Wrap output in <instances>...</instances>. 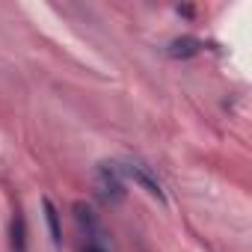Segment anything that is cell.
Returning a JSON list of instances; mask_svg holds the SVG:
<instances>
[{
    "label": "cell",
    "mask_w": 252,
    "mask_h": 252,
    "mask_svg": "<svg viewBox=\"0 0 252 252\" xmlns=\"http://www.w3.org/2000/svg\"><path fill=\"white\" fill-rule=\"evenodd\" d=\"M95 193L104 205H116L125 199V181H122V166L119 163H98L95 166Z\"/></svg>",
    "instance_id": "1"
},
{
    "label": "cell",
    "mask_w": 252,
    "mask_h": 252,
    "mask_svg": "<svg viewBox=\"0 0 252 252\" xmlns=\"http://www.w3.org/2000/svg\"><path fill=\"white\" fill-rule=\"evenodd\" d=\"M74 220H77L80 231L86 234V243L89 240H104V231H101V222H98V214L92 211V205L74 202Z\"/></svg>",
    "instance_id": "2"
},
{
    "label": "cell",
    "mask_w": 252,
    "mask_h": 252,
    "mask_svg": "<svg viewBox=\"0 0 252 252\" xmlns=\"http://www.w3.org/2000/svg\"><path fill=\"white\" fill-rule=\"evenodd\" d=\"M122 175H131V178H134L140 187H146L158 202H166V196H163V190H160V181H158L143 163H125V166H122Z\"/></svg>",
    "instance_id": "3"
},
{
    "label": "cell",
    "mask_w": 252,
    "mask_h": 252,
    "mask_svg": "<svg viewBox=\"0 0 252 252\" xmlns=\"http://www.w3.org/2000/svg\"><path fill=\"white\" fill-rule=\"evenodd\" d=\"M202 48H205L202 39H196V36H181V39H172V42H169V57H175V60H190V57H196Z\"/></svg>",
    "instance_id": "4"
},
{
    "label": "cell",
    "mask_w": 252,
    "mask_h": 252,
    "mask_svg": "<svg viewBox=\"0 0 252 252\" xmlns=\"http://www.w3.org/2000/svg\"><path fill=\"white\" fill-rule=\"evenodd\" d=\"M9 246H12V252H27V222H24V214L21 211H15V217H12Z\"/></svg>",
    "instance_id": "5"
},
{
    "label": "cell",
    "mask_w": 252,
    "mask_h": 252,
    "mask_svg": "<svg viewBox=\"0 0 252 252\" xmlns=\"http://www.w3.org/2000/svg\"><path fill=\"white\" fill-rule=\"evenodd\" d=\"M42 208H45V220H48V228H51V240L54 246H63V228H60V214L54 208L51 199H42Z\"/></svg>",
    "instance_id": "6"
}]
</instances>
